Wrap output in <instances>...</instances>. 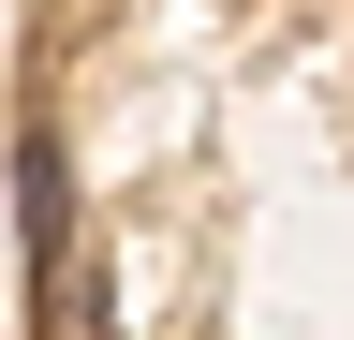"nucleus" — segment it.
<instances>
[{
    "label": "nucleus",
    "instance_id": "nucleus-1",
    "mask_svg": "<svg viewBox=\"0 0 354 340\" xmlns=\"http://www.w3.org/2000/svg\"><path fill=\"white\" fill-rule=\"evenodd\" d=\"M44 340H118L104 296H88V267H44Z\"/></svg>",
    "mask_w": 354,
    "mask_h": 340
},
{
    "label": "nucleus",
    "instance_id": "nucleus-2",
    "mask_svg": "<svg viewBox=\"0 0 354 340\" xmlns=\"http://www.w3.org/2000/svg\"><path fill=\"white\" fill-rule=\"evenodd\" d=\"M59 222H74V193H59V148L30 134V251H44V267H59Z\"/></svg>",
    "mask_w": 354,
    "mask_h": 340
}]
</instances>
